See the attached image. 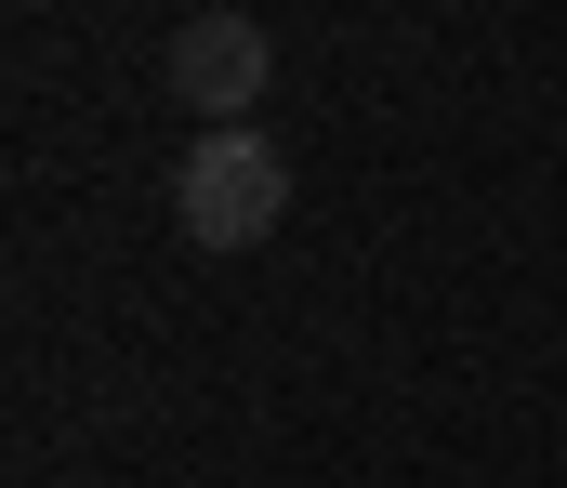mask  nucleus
I'll return each instance as SVG.
<instances>
[{"label":"nucleus","mask_w":567,"mask_h":488,"mask_svg":"<svg viewBox=\"0 0 567 488\" xmlns=\"http://www.w3.org/2000/svg\"><path fill=\"white\" fill-rule=\"evenodd\" d=\"M172 225H185V251H265L290 225V159L238 120V133H198L185 159H172Z\"/></svg>","instance_id":"obj_1"},{"label":"nucleus","mask_w":567,"mask_h":488,"mask_svg":"<svg viewBox=\"0 0 567 488\" xmlns=\"http://www.w3.org/2000/svg\"><path fill=\"white\" fill-rule=\"evenodd\" d=\"M158 66H172V93H185L212 133H238V120L265 106V80H278V40H265L251 13H185Z\"/></svg>","instance_id":"obj_2"}]
</instances>
